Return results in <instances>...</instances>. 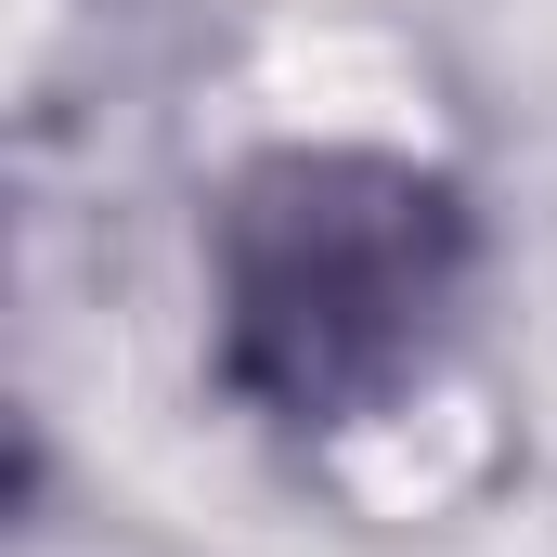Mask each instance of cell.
<instances>
[{"label": "cell", "mask_w": 557, "mask_h": 557, "mask_svg": "<svg viewBox=\"0 0 557 557\" xmlns=\"http://www.w3.org/2000/svg\"><path fill=\"white\" fill-rule=\"evenodd\" d=\"M480 273L454 169L389 143H273L208 208V363L273 428H350L403 403Z\"/></svg>", "instance_id": "obj_1"}]
</instances>
